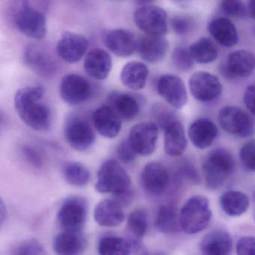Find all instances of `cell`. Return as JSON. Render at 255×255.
Masks as SVG:
<instances>
[{"label": "cell", "instance_id": "obj_1", "mask_svg": "<svg viewBox=\"0 0 255 255\" xmlns=\"http://www.w3.org/2000/svg\"><path fill=\"white\" fill-rule=\"evenodd\" d=\"M44 90L41 86H28L17 91L14 107L22 122L35 131H46L52 124L50 107L43 101Z\"/></svg>", "mask_w": 255, "mask_h": 255}, {"label": "cell", "instance_id": "obj_2", "mask_svg": "<svg viewBox=\"0 0 255 255\" xmlns=\"http://www.w3.org/2000/svg\"><path fill=\"white\" fill-rule=\"evenodd\" d=\"M44 0H15L13 20L19 32L28 38L42 40L47 35V17L40 4Z\"/></svg>", "mask_w": 255, "mask_h": 255}, {"label": "cell", "instance_id": "obj_3", "mask_svg": "<svg viewBox=\"0 0 255 255\" xmlns=\"http://www.w3.org/2000/svg\"><path fill=\"white\" fill-rule=\"evenodd\" d=\"M130 184L129 176L119 162L107 159L98 170L95 187L100 193H112L119 197L129 192Z\"/></svg>", "mask_w": 255, "mask_h": 255}, {"label": "cell", "instance_id": "obj_4", "mask_svg": "<svg viewBox=\"0 0 255 255\" xmlns=\"http://www.w3.org/2000/svg\"><path fill=\"white\" fill-rule=\"evenodd\" d=\"M179 216L180 228L183 232L188 234L201 232L208 226L211 220L209 200L203 195L191 197L183 204Z\"/></svg>", "mask_w": 255, "mask_h": 255}, {"label": "cell", "instance_id": "obj_5", "mask_svg": "<svg viewBox=\"0 0 255 255\" xmlns=\"http://www.w3.org/2000/svg\"><path fill=\"white\" fill-rule=\"evenodd\" d=\"M202 169L207 186L210 189H218L232 174L234 170V158L225 149H216L206 158Z\"/></svg>", "mask_w": 255, "mask_h": 255}, {"label": "cell", "instance_id": "obj_6", "mask_svg": "<svg viewBox=\"0 0 255 255\" xmlns=\"http://www.w3.org/2000/svg\"><path fill=\"white\" fill-rule=\"evenodd\" d=\"M87 215V201L80 196H70L58 210V223L63 231L80 233L86 225Z\"/></svg>", "mask_w": 255, "mask_h": 255}, {"label": "cell", "instance_id": "obj_7", "mask_svg": "<svg viewBox=\"0 0 255 255\" xmlns=\"http://www.w3.org/2000/svg\"><path fill=\"white\" fill-rule=\"evenodd\" d=\"M137 27L145 35L164 36L168 32V17L165 10L154 5L140 6L134 12Z\"/></svg>", "mask_w": 255, "mask_h": 255}, {"label": "cell", "instance_id": "obj_8", "mask_svg": "<svg viewBox=\"0 0 255 255\" xmlns=\"http://www.w3.org/2000/svg\"><path fill=\"white\" fill-rule=\"evenodd\" d=\"M218 121L222 129L236 136L246 138L255 133L253 121L238 107H223L218 115Z\"/></svg>", "mask_w": 255, "mask_h": 255}, {"label": "cell", "instance_id": "obj_9", "mask_svg": "<svg viewBox=\"0 0 255 255\" xmlns=\"http://www.w3.org/2000/svg\"><path fill=\"white\" fill-rule=\"evenodd\" d=\"M61 98L68 105L79 106L89 101L93 89L90 82L76 74L65 75L59 87Z\"/></svg>", "mask_w": 255, "mask_h": 255}, {"label": "cell", "instance_id": "obj_10", "mask_svg": "<svg viewBox=\"0 0 255 255\" xmlns=\"http://www.w3.org/2000/svg\"><path fill=\"white\" fill-rule=\"evenodd\" d=\"M65 136L70 147L77 151H86L95 144V131L87 121L80 118H72L68 121Z\"/></svg>", "mask_w": 255, "mask_h": 255}, {"label": "cell", "instance_id": "obj_11", "mask_svg": "<svg viewBox=\"0 0 255 255\" xmlns=\"http://www.w3.org/2000/svg\"><path fill=\"white\" fill-rule=\"evenodd\" d=\"M158 138V127L151 122L137 124L129 131V140L132 148L140 156H149L154 151Z\"/></svg>", "mask_w": 255, "mask_h": 255}, {"label": "cell", "instance_id": "obj_12", "mask_svg": "<svg viewBox=\"0 0 255 255\" xmlns=\"http://www.w3.org/2000/svg\"><path fill=\"white\" fill-rule=\"evenodd\" d=\"M255 69V54L243 50L231 53L220 66L221 74L229 80L247 78Z\"/></svg>", "mask_w": 255, "mask_h": 255}, {"label": "cell", "instance_id": "obj_13", "mask_svg": "<svg viewBox=\"0 0 255 255\" xmlns=\"http://www.w3.org/2000/svg\"><path fill=\"white\" fill-rule=\"evenodd\" d=\"M89 47V40L84 35L65 32L58 41L56 53L66 63L75 64L83 59Z\"/></svg>", "mask_w": 255, "mask_h": 255}, {"label": "cell", "instance_id": "obj_14", "mask_svg": "<svg viewBox=\"0 0 255 255\" xmlns=\"http://www.w3.org/2000/svg\"><path fill=\"white\" fill-rule=\"evenodd\" d=\"M189 85L192 96L201 102L214 101L222 92V83L219 79L204 71L194 74L189 80Z\"/></svg>", "mask_w": 255, "mask_h": 255}, {"label": "cell", "instance_id": "obj_15", "mask_svg": "<svg viewBox=\"0 0 255 255\" xmlns=\"http://www.w3.org/2000/svg\"><path fill=\"white\" fill-rule=\"evenodd\" d=\"M23 58L26 65L41 77H51L57 69L53 54L46 47L38 44L28 46Z\"/></svg>", "mask_w": 255, "mask_h": 255}, {"label": "cell", "instance_id": "obj_16", "mask_svg": "<svg viewBox=\"0 0 255 255\" xmlns=\"http://www.w3.org/2000/svg\"><path fill=\"white\" fill-rule=\"evenodd\" d=\"M156 88L159 95L174 108L181 109L186 105L187 92L180 77L171 74L162 76Z\"/></svg>", "mask_w": 255, "mask_h": 255}, {"label": "cell", "instance_id": "obj_17", "mask_svg": "<svg viewBox=\"0 0 255 255\" xmlns=\"http://www.w3.org/2000/svg\"><path fill=\"white\" fill-rule=\"evenodd\" d=\"M104 42L106 47L118 57H129L137 51L138 39L127 29L109 31L104 35Z\"/></svg>", "mask_w": 255, "mask_h": 255}, {"label": "cell", "instance_id": "obj_18", "mask_svg": "<svg viewBox=\"0 0 255 255\" xmlns=\"http://www.w3.org/2000/svg\"><path fill=\"white\" fill-rule=\"evenodd\" d=\"M141 184L147 193L159 195L163 193L169 182L168 171L158 162H148L141 174Z\"/></svg>", "mask_w": 255, "mask_h": 255}, {"label": "cell", "instance_id": "obj_19", "mask_svg": "<svg viewBox=\"0 0 255 255\" xmlns=\"http://www.w3.org/2000/svg\"><path fill=\"white\" fill-rule=\"evenodd\" d=\"M122 121L110 105L99 107L92 115L95 129L104 138H116L122 130Z\"/></svg>", "mask_w": 255, "mask_h": 255}, {"label": "cell", "instance_id": "obj_20", "mask_svg": "<svg viewBox=\"0 0 255 255\" xmlns=\"http://www.w3.org/2000/svg\"><path fill=\"white\" fill-rule=\"evenodd\" d=\"M168 41L164 36L145 35L138 38L137 51L141 59L148 63L160 62L168 51Z\"/></svg>", "mask_w": 255, "mask_h": 255}, {"label": "cell", "instance_id": "obj_21", "mask_svg": "<svg viewBox=\"0 0 255 255\" xmlns=\"http://www.w3.org/2000/svg\"><path fill=\"white\" fill-rule=\"evenodd\" d=\"M94 218L100 226L113 228L122 225L125 216L120 203L113 199H104L95 207Z\"/></svg>", "mask_w": 255, "mask_h": 255}, {"label": "cell", "instance_id": "obj_22", "mask_svg": "<svg viewBox=\"0 0 255 255\" xmlns=\"http://www.w3.org/2000/svg\"><path fill=\"white\" fill-rule=\"evenodd\" d=\"M112 67L111 56L103 49L95 48L91 50L85 59V71L97 80H106L110 75Z\"/></svg>", "mask_w": 255, "mask_h": 255}, {"label": "cell", "instance_id": "obj_23", "mask_svg": "<svg viewBox=\"0 0 255 255\" xmlns=\"http://www.w3.org/2000/svg\"><path fill=\"white\" fill-rule=\"evenodd\" d=\"M218 133L217 127L207 119H198L189 127L190 141L199 149L210 147L217 137Z\"/></svg>", "mask_w": 255, "mask_h": 255}, {"label": "cell", "instance_id": "obj_24", "mask_svg": "<svg viewBox=\"0 0 255 255\" xmlns=\"http://www.w3.org/2000/svg\"><path fill=\"white\" fill-rule=\"evenodd\" d=\"M164 130V147L165 153L171 156L183 154L187 146V140L182 124L176 119L168 124Z\"/></svg>", "mask_w": 255, "mask_h": 255}, {"label": "cell", "instance_id": "obj_25", "mask_svg": "<svg viewBox=\"0 0 255 255\" xmlns=\"http://www.w3.org/2000/svg\"><path fill=\"white\" fill-rule=\"evenodd\" d=\"M149 69L142 62L132 61L122 68L120 79L124 86L131 90H141L145 87Z\"/></svg>", "mask_w": 255, "mask_h": 255}, {"label": "cell", "instance_id": "obj_26", "mask_svg": "<svg viewBox=\"0 0 255 255\" xmlns=\"http://www.w3.org/2000/svg\"><path fill=\"white\" fill-rule=\"evenodd\" d=\"M232 238L226 231H215L201 240L200 249L206 255H227L232 249Z\"/></svg>", "mask_w": 255, "mask_h": 255}, {"label": "cell", "instance_id": "obj_27", "mask_svg": "<svg viewBox=\"0 0 255 255\" xmlns=\"http://www.w3.org/2000/svg\"><path fill=\"white\" fill-rule=\"evenodd\" d=\"M208 30L220 45L231 47L237 44L238 32L235 25L229 19L225 17L214 19L209 24Z\"/></svg>", "mask_w": 255, "mask_h": 255}, {"label": "cell", "instance_id": "obj_28", "mask_svg": "<svg viewBox=\"0 0 255 255\" xmlns=\"http://www.w3.org/2000/svg\"><path fill=\"white\" fill-rule=\"evenodd\" d=\"M86 241L80 233L63 231L53 239V251L59 255H76L83 253Z\"/></svg>", "mask_w": 255, "mask_h": 255}, {"label": "cell", "instance_id": "obj_29", "mask_svg": "<svg viewBox=\"0 0 255 255\" xmlns=\"http://www.w3.org/2000/svg\"><path fill=\"white\" fill-rule=\"evenodd\" d=\"M110 106L124 121L135 119L140 112V105L136 98L129 94L113 92L109 97Z\"/></svg>", "mask_w": 255, "mask_h": 255}, {"label": "cell", "instance_id": "obj_30", "mask_svg": "<svg viewBox=\"0 0 255 255\" xmlns=\"http://www.w3.org/2000/svg\"><path fill=\"white\" fill-rule=\"evenodd\" d=\"M222 210L230 216H239L247 211L249 198L246 194L239 191H228L220 198Z\"/></svg>", "mask_w": 255, "mask_h": 255}, {"label": "cell", "instance_id": "obj_31", "mask_svg": "<svg viewBox=\"0 0 255 255\" xmlns=\"http://www.w3.org/2000/svg\"><path fill=\"white\" fill-rule=\"evenodd\" d=\"M98 250L101 255H128L133 252L130 239L117 236H107L101 238Z\"/></svg>", "mask_w": 255, "mask_h": 255}, {"label": "cell", "instance_id": "obj_32", "mask_svg": "<svg viewBox=\"0 0 255 255\" xmlns=\"http://www.w3.org/2000/svg\"><path fill=\"white\" fill-rule=\"evenodd\" d=\"M155 226L159 232L174 234L180 229V216L175 207L170 204H162L156 214Z\"/></svg>", "mask_w": 255, "mask_h": 255}, {"label": "cell", "instance_id": "obj_33", "mask_svg": "<svg viewBox=\"0 0 255 255\" xmlns=\"http://www.w3.org/2000/svg\"><path fill=\"white\" fill-rule=\"evenodd\" d=\"M62 174L65 181L74 187H83L90 181V171L81 162H67L62 168Z\"/></svg>", "mask_w": 255, "mask_h": 255}, {"label": "cell", "instance_id": "obj_34", "mask_svg": "<svg viewBox=\"0 0 255 255\" xmlns=\"http://www.w3.org/2000/svg\"><path fill=\"white\" fill-rule=\"evenodd\" d=\"M191 54L195 62L199 64H209L218 57V49L214 43L208 38H201L190 47Z\"/></svg>", "mask_w": 255, "mask_h": 255}, {"label": "cell", "instance_id": "obj_35", "mask_svg": "<svg viewBox=\"0 0 255 255\" xmlns=\"http://www.w3.org/2000/svg\"><path fill=\"white\" fill-rule=\"evenodd\" d=\"M127 225L131 239L141 241L148 228L147 215L145 210L138 208L131 212L128 217Z\"/></svg>", "mask_w": 255, "mask_h": 255}, {"label": "cell", "instance_id": "obj_36", "mask_svg": "<svg viewBox=\"0 0 255 255\" xmlns=\"http://www.w3.org/2000/svg\"><path fill=\"white\" fill-rule=\"evenodd\" d=\"M171 61L174 66L181 71L192 69L195 62L190 50L184 46H179L174 49L171 55Z\"/></svg>", "mask_w": 255, "mask_h": 255}, {"label": "cell", "instance_id": "obj_37", "mask_svg": "<svg viewBox=\"0 0 255 255\" xmlns=\"http://www.w3.org/2000/svg\"><path fill=\"white\" fill-rule=\"evenodd\" d=\"M11 254L14 255H44L46 252L44 246L38 240L29 239L14 246Z\"/></svg>", "mask_w": 255, "mask_h": 255}, {"label": "cell", "instance_id": "obj_38", "mask_svg": "<svg viewBox=\"0 0 255 255\" xmlns=\"http://www.w3.org/2000/svg\"><path fill=\"white\" fill-rule=\"evenodd\" d=\"M221 8L227 15L243 18L247 16L249 9L242 0H222Z\"/></svg>", "mask_w": 255, "mask_h": 255}, {"label": "cell", "instance_id": "obj_39", "mask_svg": "<svg viewBox=\"0 0 255 255\" xmlns=\"http://www.w3.org/2000/svg\"><path fill=\"white\" fill-rule=\"evenodd\" d=\"M171 27L176 34L180 36H184L193 31L195 28V21L188 16H174L171 20Z\"/></svg>", "mask_w": 255, "mask_h": 255}, {"label": "cell", "instance_id": "obj_40", "mask_svg": "<svg viewBox=\"0 0 255 255\" xmlns=\"http://www.w3.org/2000/svg\"><path fill=\"white\" fill-rule=\"evenodd\" d=\"M240 157L241 163L246 169L255 172V141L246 143L243 146Z\"/></svg>", "mask_w": 255, "mask_h": 255}, {"label": "cell", "instance_id": "obj_41", "mask_svg": "<svg viewBox=\"0 0 255 255\" xmlns=\"http://www.w3.org/2000/svg\"><path fill=\"white\" fill-rule=\"evenodd\" d=\"M118 155L122 162L125 163H129V162H133L136 158L137 153L135 151L129 140L125 139L119 144L118 146Z\"/></svg>", "mask_w": 255, "mask_h": 255}, {"label": "cell", "instance_id": "obj_42", "mask_svg": "<svg viewBox=\"0 0 255 255\" xmlns=\"http://www.w3.org/2000/svg\"><path fill=\"white\" fill-rule=\"evenodd\" d=\"M155 115L156 119H157L158 123L160 125L161 128L165 129V127L171 123L173 121L176 120L174 119V113L167 107L162 105L157 106L155 109Z\"/></svg>", "mask_w": 255, "mask_h": 255}, {"label": "cell", "instance_id": "obj_43", "mask_svg": "<svg viewBox=\"0 0 255 255\" xmlns=\"http://www.w3.org/2000/svg\"><path fill=\"white\" fill-rule=\"evenodd\" d=\"M237 252L240 255H255V237H242L237 243Z\"/></svg>", "mask_w": 255, "mask_h": 255}, {"label": "cell", "instance_id": "obj_44", "mask_svg": "<svg viewBox=\"0 0 255 255\" xmlns=\"http://www.w3.org/2000/svg\"><path fill=\"white\" fill-rule=\"evenodd\" d=\"M23 154L26 160L35 168H41L43 165L42 158L38 151L32 147H24L23 149Z\"/></svg>", "mask_w": 255, "mask_h": 255}, {"label": "cell", "instance_id": "obj_45", "mask_svg": "<svg viewBox=\"0 0 255 255\" xmlns=\"http://www.w3.org/2000/svg\"><path fill=\"white\" fill-rule=\"evenodd\" d=\"M244 102L249 111L255 116V85L249 86L244 95Z\"/></svg>", "mask_w": 255, "mask_h": 255}, {"label": "cell", "instance_id": "obj_46", "mask_svg": "<svg viewBox=\"0 0 255 255\" xmlns=\"http://www.w3.org/2000/svg\"><path fill=\"white\" fill-rule=\"evenodd\" d=\"M5 219H6V208L4 204L2 199L1 200V204H0V223L1 225L4 223Z\"/></svg>", "mask_w": 255, "mask_h": 255}, {"label": "cell", "instance_id": "obj_47", "mask_svg": "<svg viewBox=\"0 0 255 255\" xmlns=\"http://www.w3.org/2000/svg\"><path fill=\"white\" fill-rule=\"evenodd\" d=\"M248 9L251 17L255 20V0H249Z\"/></svg>", "mask_w": 255, "mask_h": 255}, {"label": "cell", "instance_id": "obj_48", "mask_svg": "<svg viewBox=\"0 0 255 255\" xmlns=\"http://www.w3.org/2000/svg\"><path fill=\"white\" fill-rule=\"evenodd\" d=\"M155 0H135V2L140 6H145V5H150Z\"/></svg>", "mask_w": 255, "mask_h": 255}, {"label": "cell", "instance_id": "obj_49", "mask_svg": "<svg viewBox=\"0 0 255 255\" xmlns=\"http://www.w3.org/2000/svg\"><path fill=\"white\" fill-rule=\"evenodd\" d=\"M174 1L177 3H183V2H186V0H174Z\"/></svg>", "mask_w": 255, "mask_h": 255}, {"label": "cell", "instance_id": "obj_50", "mask_svg": "<svg viewBox=\"0 0 255 255\" xmlns=\"http://www.w3.org/2000/svg\"><path fill=\"white\" fill-rule=\"evenodd\" d=\"M117 1H122V0H117Z\"/></svg>", "mask_w": 255, "mask_h": 255}]
</instances>
